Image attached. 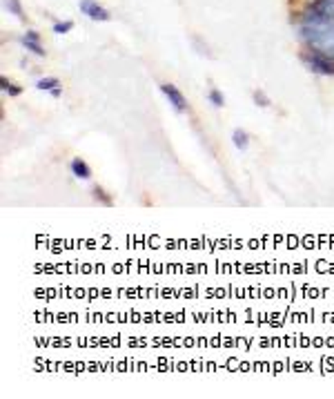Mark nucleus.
I'll use <instances>...</instances> for the list:
<instances>
[{"mask_svg":"<svg viewBox=\"0 0 334 399\" xmlns=\"http://www.w3.org/2000/svg\"><path fill=\"white\" fill-rule=\"evenodd\" d=\"M74 29V23L71 20H65V23H54V34H69Z\"/></svg>","mask_w":334,"mask_h":399,"instance_id":"13","label":"nucleus"},{"mask_svg":"<svg viewBox=\"0 0 334 399\" xmlns=\"http://www.w3.org/2000/svg\"><path fill=\"white\" fill-rule=\"evenodd\" d=\"M94 197L100 199L103 203H105V206H112V199H109V197H105V192H103L100 188H94Z\"/></svg>","mask_w":334,"mask_h":399,"instance_id":"15","label":"nucleus"},{"mask_svg":"<svg viewBox=\"0 0 334 399\" xmlns=\"http://www.w3.org/2000/svg\"><path fill=\"white\" fill-rule=\"evenodd\" d=\"M20 43H23L27 47V52H31L34 56H45L47 54L43 49V45H40V34L34 32V29H29V32H25L23 36H20Z\"/></svg>","mask_w":334,"mask_h":399,"instance_id":"6","label":"nucleus"},{"mask_svg":"<svg viewBox=\"0 0 334 399\" xmlns=\"http://www.w3.org/2000/svg\"><path fill=\"white\" fill-rule=\"evenodd\" d=\"M78 7L89 20H96V23H107V20H112V14L103 5H98L96 0H80Z\"/></svg>","mask_w":334,"mask_h":399,"instance_id":"4","label":"nucleus"},{"mask_svg":"<svg viewBox=\"0 0 334 399\" xmlns=\"http://www.w3.org/2000/svg\"><path fill=\"white\" fill-rule=\"evenodd\" d=\"M254 103L258 105V107H270V98H267V94L263 89H256L254 91Z\"/></svg>","mask_w":334,"mask_h":399,"instance_id":"12","label":"nucleus"},{"mask_svg":"<svg viewBox=\"0 0 334 399\" xmlns=\"http://www.w3.org/2000/svg\"><path fill=\"white\" fill-rule=\"evenodd\" d=\"M36 87H38V89H43V91H51V89L60 87V83H58V78H56V76H45V78H40V80H38Z\"/></svg>","mask_w":334,"mask_h":399,"instance_id":"11","label":"nucleus"},{"mask_svg":"<svg viewBox=\"0 0 334 399\" xmlns=\"http://www.w3.org/2000/svg\"><path fill=\"white\" fill-rule=\"evenodd\" d=\"M232 141H234V148L245 150L249 145V134H247L245 130H234L232 132Z\"/></svg>","mask_w":334,"mask_h":399,"instance_id":"9","label":"nucleus"},{"mask_svg":"<svg viewBox=\"0 0 334 399\" xmlns=\"http://www.w3.org/2000/svg\"><path fill=\"white\" fill-rule=\"evenodd\" d=\"M301 40L310 47V52H319L323 56L334 58V20L323 23H301Z\"/></svg>","mask_w":334,"mask_h":399,"instance_id":"1","label":"nucleus"},{"mask_svg":"<svg viewBox=\"0 0 334 399\" xmlns=\"http://www.w3.org/2000/svg\"><path fill=\"white\" fill-rule=\"evenodd\" d=\"M3 3H5V12L16 16L18 20H25V12H23V5H20V0H3Z\"/></svg>","mask_w":334,"mask_h":399,"instance_id":"8","label":"nucleus"},{"mask_svg":"<svg viewBox=\"0 0 334 399\" xmlns=\"http://www.w3.org/2000/svg\"><path fill=\"white\" fill-rule=\"evenodd\" d=\"M161 91H163V96L170 100V105L179 112V114H183V112H187V100H185V96H183V91L176 87V85H172V83H163L161 85Z\"/></svg>","mask_w":334,"mask_h":399,"instance_id":"5","label":"nucleus"},{"mask_svg":"<svg viewBox=\"0 0 334 399\" xmlns=\"http://www.w3.org/2000/svg\"><path fill=\"white\" fill-rule=\"evenodd\" d=\"M210 100H212L214 107H223V105H225V98H223V94H221L218 89H212V91H210Z\"/></svg>","mask_w":334,"mask_h":399,"instance_id":"14","label":"nucleus"},{"mask_svg":"<svg viewBox=\"0 0 334 399\" xmlns=\"http://www.w3.org/2000/svg\"><path fill=\"white\" fill-rule=\"evenodd\" d=\"M334 20V0H312L301 14V23H323Z\"/></svg>","mask_w":334,"mask_h":399,"instance_id":"2","label":"nucleus"},{"mask_svg":"<svg viewBox=\"0 0 334 399\" xmlns=\"http://www.w3.org/2000/svg\"><path fill=\"white\" fill-rule=\"evenodd\" d=\"M0 85H3V91H5V94H9V96H20V94H23V87H18L16 83H12V80H9L7 76L0 78Z\"/></svg>","mask_w":334,"mask_h":399,"instance_id":"10","label":"nucleus"},{"mask_svg":"<svg viewBox=\"0 0 334 399\" xmlns=\"http://www.w3.org/2000/svg\"><path fill=\"white\" fill-rule=\"evenodd\" d=\"M304 63L310 71L321 76H334V58L330 56H323L319 52H308L304 54Z\"/></svg>","mask_w":334,"mask_h":399,"instance_id":"3","label":"nucleus"},{"mask_svg":"<svg viewBox=\"0 0 334 399\" xmlns=\"http://www.w3.org/2000/svg\"><path fill=\"white\" fill-rule=\"evenodd\" d=\"M62 94V89L60 87H56V89H51V96H54V98H58Z\"/></svg>","mask_w":334,"mask_h":399,"instance_id":"16","label":"nucleus"},{"mask_svg":"<svg viewBox=\"0 0 334 399\" xmlns=\"http://www.w3.org/2000/svg\"><path fill=\"white\" fill-rule=\"evenodd\" d=\"M69 168H71V174H74V177H78V179H82V181L91 179V168H89L82 159H71Z\"/></svg>","mask_w":334,"mask_h":399,"instance_id":"7","label":"nucleus"}]
</instances>
